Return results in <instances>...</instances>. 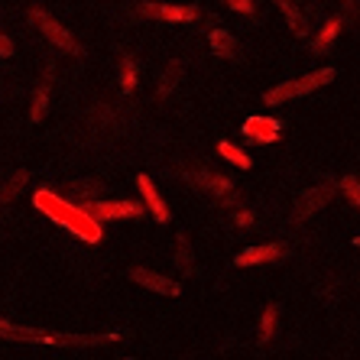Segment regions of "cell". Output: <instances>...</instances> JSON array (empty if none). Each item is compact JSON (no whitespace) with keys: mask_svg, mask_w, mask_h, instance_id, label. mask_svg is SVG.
Instances as JSON below:
<instances>
[{"mask_svg":"<svg viewBox=\"0 0 360 360\" xmlns=\"http://www.w3.org/2000/svg\"><path fill=\"white\" fill-rule=\"evenodd\" d=\"M143 17L150 20H169V23H185V20H198V7H172V4H143Z\"/></svg>","mask_w":360,"mask_h":360,"instance_id":"cell-6","label":"cell"},{"mask_svg":"<svg viewBox=\"0 0 360 360\" xmlns=\"http://www.w3.org/2000/svg\"><path fill=\"white\" fill-rule=\"evenodd\" d=\"M283 247L279 243H253V247H247V250L237 253V266H260V263H273L283 257Z\"/></svg>","mask_w":360,"mask_h":360,"instance_id":"cell-8","label":"cell"},{"mask_svg":"<svg viewBox=\"0 0 360 360\" xmlns=\"http://www.w3.org/2000/svg\"><path fill=\"white\" fill-rule=\"evenodd\" d=\"M33 201L46 218H52L56 224L68 227V231L75 237H82L84 243H101V221L94 218L91 211L75 208V205H68L65 198H59L56 192H46V188H39Z\"/></svg>","mask_w":360,"mask_h":360,"instance_id":"cell-1","label":"cell"},{"mask_svg":"<svg viewBox=\"0 0 360 360\" xmlns=\"http://www.w3.org/2000/svg\"><path fill=\"white\" fill-rule=\"evenodd\" d=\"M130 279H134L136 285H143V289H150V292H156V295H182V289H179L176 279L162 276V273H153V269L134 266V269H130Z\"/></svg>","mask_w":360,"mask_h":360,"instance_id":"cell-5","label":"cell"},{"mask_svg":"<svg viewBox=\"0 0 360 360\" xmlns=\"http://www.w3.org/2000/svg\"><path fill=\"white\" fill-rule=\"evenodd\" d=\"M331 195H335V185H331V182L309 188V192H305L299 201H295V208H292V221H305V218H311L315 211H321V208L328 205V201H331Z\"/></svg>","mask_w":360,"mask_h":360,"instance_id":"cell-4","label":"cell"},{"mask_svg":"<svg viewBox=\"0 0 360 360\" xmlns=\"http://www.w3.org/2000/svg\"><path fill=\"white\" fill-rule=\"evenodd\" d=\"M279 120H273V117H250L247 124H243V136L247 140H253V143H273V140H279Z\"/></svg>","mask_w":360,"mask_h":360,"instance_id":"cell-9","label":"cell"},{"mask_svg":"<svg viewBox=\"0 0 360 360\" xmlns=\"http://www.w3.org/2000/svg\"><path fill=\"white\" fill-rule=\"evenodd\" d=\"M335 33H338V20H331V23L321 30V36H319V42H315V49H328V42H335Z\"/></svg>","mask_w":360,"mask_h":360,"instance_id":"cell-23","label":"cell"},{"mask_svg":"<svg viewBox=\"0 0 360 360\" xmlns=\"http://www.w3.org/2000/svg\"><path fill=\"white\" fill-rule=\"evenodd\" d=\"M26 179H30V176H26L23 169H20L17 176H13V182H10V185H7V192H4V198H13V195H17V192H20V188H23V185H26Z\"/></svg>","mask_w":360,"mask_h":360,"instance_id":"cell-24","label":"cell"},{"mask_svg":"<svg viewBox=\"0 0 360 360\" xmlns=\"http://www.w3.org/2000/svg\"><path fill=\"white\" fill-rule=\"evenodd\" d=\"M276 305H269L266 311H263V319H260V341H269V335H273V328H276Z\"/></svg>","mask_w":360,"mask_h":360,"instance_id":"cell-20","label":"cell"},{"mask_svg":"<svg viewBox=\"0 0 360 360\" xmlns=\"http://www.w3.org/2000/svg\"><path fill=\"white\" fill-rule=\"evenodd\" d=\"M72 195L75 198H94V195H101V182H94V179H72Z\"/></svg>","mask_w":360,"mask_h":360,"instance_id":"cell-18","label":"cell"},{"mask_svg":"<svg viewBox=\"0 0 360 360\" xmlns=\"http://www.w3.org/2000/svg\"><path fill=\"white\" fill-rule=\"evenodd\" d=\"M30 17H33V23L39 26L42 36H46V39H49L52 46H59V49H65V52H78V42L72 39V33H68L65 26L56 23V20H52L49 13H42L39 7H33V13H30Z\"/></svg>","mask_w":360,"mask_h":360,"instance_id":"cell-3","label":"cell"},{"mask_svg":"<svg viewBox=\"0 0 360 360\" xmlns=\"http://www.w3.org/2000/svg\"><path fill=\"white\" fill-rule=\"evenodd\" d=\"M279 10H283V17H285V23L292 26L299 36H305V23H302V17H299V7H295L292 0H273Z\"/></svg>","mask_w":360,"mask_h":360,"instance_id":"cell-16","label":"cell"},{"mask_svg":"<svg viewBox=\"0 0 360 360\" xmlns=\"http://www.w3.org/2000/svg\"><path fill=\"white\" fill-rule=\"evenodd\" d=\"M46 108H49V82H42L39 88H36L33 94V108H30V117L39 124L42 117H46Z\"/></svg>","mask_w":360,"mask_h":360,"instance_id":"cell-15","label":"cell"},{"mask_svg":"<svg viewBox=\"0 0 360 360\" xmlns=\"http://www.w3.org/2000/svg\"><path fill=\"white\" fill-rule=\"evenodd\" d=\"M179 78H182V62L172 59V62L166 65V72L160 75V84H156V94H160V98H169V94L176 91Z\"/></svg>","mask_w":360,"mask_h":360,"instance_id":"cell-14","label":"cell"},{"mask_svg":"<svg viewBox=\"0 0 360 360\" xmlns=\"http://www.w3.org/2000/svg\"><path fill=\"white\" fill-rule=\"evenodd\" d=\"M341 4H351V0H341Z\"/></svg>","mask_w":360,"mask_h":360,"instance_id":"cell-27","label":"cell"},{"mask_svg":"<svg viewBox=\"0 0 360 360\" xmlns=\"http://www.w3.org/2000/svg\"><path fill=\"white\" fill-rule=\"evenodd\" d=\"M0 56H4V59H10V56H13V42H10L7 33H0Z\"/></svg>","mask_w":360,"mask_h":360,"instance_id":"cell-26","label":"cell"},{"mask_svg":"<svg viewBox=\"0 0 360 360\" xmlns=\"http://www.w3.org/2000/svg\"><path fill=\"white\" fill-rule=\"evenodd\" d=\"M136 185H140V192H143V198H146V208L153 211V218L160 221V224H166V221H169V208H166V201H162V195L156 192V185L150 182V176H140V179H136Z\"/></svg>","mask_w":360,"mask_h":360,"instance_id":"cell-10","label":"cell"},{"mask_svg":"<svg viewBox=\"0 0 360 360\" xmlns=\"http://www.w3.org/2000/svg\"><path fill=\"white\" fill-rule=\"evenodd\" d=\"M341 192L347 195V198H351L354 205L360 208V179H357V176H344V179H341Z\"/></svg>","mask_w":360,"mask_h":360,"instance_id":"cell-21","label":"cell"},{"mask_svg":"<svg viewBox=\"0 0 360 360\" xmlns=\"http://www.w3.org/2000/svg\"><path fill=\"white\" fill-rule=\"evenodd\" d=\"M227 7H234L237 13H243V17H247V13H253V4H250V0H227Z\"/></svg>","mask_w":360,"mask_h":360,"instance_id":"cell-25","label":"cell"},{"mask_svg":"<svg viewBox=\"0 0 360 360\" xmlns=\"http://www.w3.org/2000/svg\"><path fill=\"white\" fill-rule=\"evenodd\" d=\"M120 84H124V91H134V84H136V65H134V59H124V68H120Z\"/></svg>","mask_w":360,"mask_h":360,"instance_id":"cell-22","label":"cell"},{"mask_svg":"<svg viewBox=\"0 0 360 360\" xmlns=\"http://www.w3.org/2000/svg\"><path fill=\"white\" fill-rule=\"evenodd\" d=\"M218 153L224 156L227 162H234L237 169H250V156H247V153H243L240 146H234V143H221Z\"/></svg>","mask_w":360,"mask_h":360,"instance_id":"cell-17","label":"cell"},{"mask_svg":"<svg viewBox=\"0 0 360 360\" xmlns=\"http://www.w3.org/2000/svg\"><path fill=\"white\" fill-rule=\"evenodd\" d=\"M195 182H198L205 192L218 195V198H224V195L234 192V182H231V179H227V176H218V172H208V169H201L198 176H195Z\"/></svg>","mask_w":360,"mask_h":360,"instance_id":"cell-12","label":"cell"},{"mask_svg":"<svg viewBox=\"0 0 360 360\" xmlns=\"http://www.w3.org/2000/svg\"><path fill=\"white\" fill-rule=\"evenodd\" d=\"M211 49L218 52V56H231L234 52V36L224 33V30H214L211 33Z\"/></svg>","mask_w":360,"mask_h":360,"instance_id":"cell-19","label":"cell"},{"mask_svg":"<svg viewBox=\"0 0 360 360\" xmlns=\"http://www.w3.org/2000/svg\"><path fill=\"white\" fill-rule=\"evenodd\" d=\"M0 338H4V341H33V344L56 341V338L42 335V331H33V328H23V325H13V321H7V319H0Z\"/></svg>","mask_w":360,"mask_h":360,"instance_id":"cell-11","label":"cell"},{"mask_svg":"<svg viewBox=\"0 0 360 360\" xmlns=\"http://www.w3.org/2000/svg\"><path fill=\"white\" fill-rule=\"evenodd\" d=\"M331 78H335V68H319V72H309V75L292 78V82H283V84H276V88H269V91L263 94V101H266L269 108H276V104H285V101L302 98V94H311L315 88H321V84L331 82Z\"/></svg>","mask_w":360,"mask_h":360,"instance_id":"cell-2","label":"cell"},{"mask_svg":"<svg viewBox=\"0 0 360 360\" xmlns=\"http://www.w3.org/2000/svg\"><path fill=\"white\" fill-rule=\"evenodd\" d=\"M176 269L182 276H195V253L188 247V237L185 234L176 237Z\"/></svg>","mask_w":360,"mask_h":360,"instance_id":"cell-13","label":"cell"},{"mask_svg":"<svg viewBox=\"0 0 360 360\" xmlns=\"http://www.w3.org/2000/svg\"><path fill=\"white\" fill-rule=\"evenodd\" d=\"M91 214L98 221H120V218H143V208L134 201H94Z\"/></svg>","mask_w":360,"mask_h":360,"instance_id":"cell-7","label":"cell"}]
</instances>
